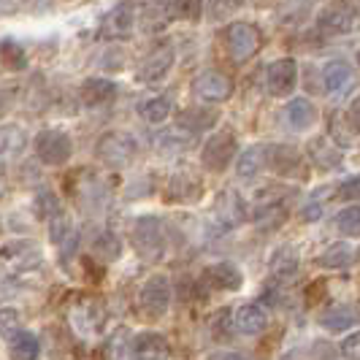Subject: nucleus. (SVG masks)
Masks as SVG:
<instances>
[{"mask_svg":"<svg viewBox=\"0 0 360 360\" xmlns=\"http://www.w3.org/2000/svg\"><path fill=\"white\" fill-rule=\"evenodd\" d=\"M133 247L144 260H160L165 252V228L158 217H139L136 219Z\"/></svg>","mask_w":360,"mask_h":360,"instance_id":"1","label":"nucleus"},{"mask_svg":"<svg viewBox=\"0 0 360 360\" xmlns=\"http://www.w3.org/2000/svg\"><path fill=\"white\" fill-rule=\"evenodd\" d=\"M136 152H139V144L127 133H106L95 146L98 160L103 162L106 168H125V165L136 160Z\"/></svg>","mask_w":360,"mask_h":360,"instance_id":"2","label":"nucleus"},{"mask_svg":"<svg viewBox=\"0 0 360 360\" xmlns=\"http://www.w3.org/2000/svg\"><path fill=\"white\" fill-rule=\"evenodd\" d=\"M33 149L44 165H65L73 155V141L63 130H41L33 141Z\"/></svg>","mask_w":360,"mask_h":360,"instance_id":"3","label":"nucleus"},{"mask_svg":"<svg viewBox=\"0 0 360 360\" xmlns=\"http://www.w3.org/2000/svg\"><path fill=\"white\" fill-rule=\"evenodd\" d=\"M238 152V141L231 130H219L214 133L206 144H203V152H200V160L209 171H225L231 162H233V155Z\"/></svg>","mask_w":360,"mask_h":360,"instance_id":"4","label":"nucleus"},{"mask_svg":"<svg viewBox=\"0 0 360 360\" xmlns=\"http://www.w3.org/2000/svg\"><path fill=\"white\" fill-rule=\"evenodd\" d=\"M171 298H174V292H171L168 276H152V279H146V285L139 292V309H141V314L158 320L168 311Z\"/></svg>","mask_w":360,"mask_h":360,"instance_id":"5","label":"nucleus"},{"mask_svg":"<svg viewBox=\"0 0 360 360\" xmlns=\"http://www.w3.org/2000/svg\"><path fill=\"white\" fill-rule=\"evenodd\" d=\"M174 60H176V52H174V46L168 41L152 46L149 54L144 57V63H141V68H139V82H144V84L162 82L168 76V71L174 68Z\"/></svg>","mask_w":360,"mask_h":360,"instance_id":"6","label":"nucleus"},{"mask_svg":"<svg viewBox=\"0 0 360 360\" xmlns=\"http://www.w3.org/2000/svg\"><path fill=\"white\" fill-rule=\"evenodd\" d=\"M228 52L233 57L236 63H244L247 57H252L257 49H260V44H263V36H260V30L250 25V22H233L231 27H228Z\"/></svg>","mask_w":360,"mask_h":360,"instance_id":"7","label":"nucleus"},{"mask_svg":"<svg viewBox=\"0 0 360 360\" xmlns=\"http://www.w3.org/2000/svg\"><path fill=\"white\" fill-rule=\"evenodd\" d=\"M71 323L76 328V333L79 336H84V339H95L101 330H103V323H106V309L101 301H79L71 311Z\"/></svg>","mask_w":360,"mask_h":360,"instance_id":"8","label":"nucleus"},{"mask_svg":"<svg viewBox=\"0 0 360 360\" xmlns=\"http://www.w3.org/2000/svg\"><path fill=\"white\" fill-rule=\"evenodd\" d=\"M266 168L279 176H301L304 174V155L290 144L266 146Z\"/></svg>","mask_w":360,"mask_h":360,"instance_id":"9","label":"nucleus"},{"mask_svg":"<svg viewBox=\"0 0 360 360\" xmlns=\"http://www.w3.org/2000/svg\"><path fill=\"white\" fill-rule=\"evenodd\" d=\"M295 82H298V63L292 57H282L271 63L266 71V87L274 98H288L295 90Z\"/></svg>","mask_w":360,"mask_h":360,"instance_id":"10","label":"nucleus"},{"mask_svg":"<svg viewBox=\"0 0 360 360\" xmlns=\"http://www.w3.org/2000/svg\"><path fill=\"white\" fill-rule=\"evenodd\" d=\"M355 19H358L355 3L352 0H336L328 8H323V14H320V30L333 33V36L349 33L355 27Z\"/></svg>","mask_w":360,"mask_h":360,"instance_id":"11","label":"nucleus"},{"mask_svg":"<svg viewBox=\"0 0 360 360\" xmlns=\"http://www.w3.org/2000/svg\"><path fill=\"white\" fill-rule=\"evenodd\" d=\"M193 90H195V95H198L200 101H206V103H222V101L231 98L233 84H231V79L222 71H203L195 76Z\"/></svg>","mask_w":360,"mask_h":360,"instance_id":"12","label":"nucleus"},{"mask_svg":"<svg viewBox=\"0 0 360 360\" xmlns=\"http://www.w3.org/2000/svg\"><path fill=\"white\" fill-rule=\"evenodd\" d=\"M136 19H139L136 17V3H122V6H117L114 11L106 14L103 25H101V33L108 38H125L133 30Z\"/></svg>","mask_w":360,"mask_h":360,"instance_id":"13","label":"nucleus"},{"mask_svg":"<svg viewBox=\"0 0 360 360\" xmlns=\"http://www.w3.org/2000/svg\"><path fill=\"white\" fill-rule=\"evenodd\" d=\"M217 219H219L225 228H238V225L247 219L244 198H241L236 190H225V193L217 198Z\"/></svg>","mask_w":360,"mask_h":360,"instance_id":"14","label":"nucleus"},{"mask_svg":"<svg viewBox=\"0 0 360 360\" xmlns=\"http://www.w3.org/2000/svg\"><path fill=\"white\" fill-rule=\"evenodd\" d=\"M233 325L236 330L244 333V336H257L269 325V311L260 307V304H247V307H241L233 314Z\"/></svg>","mask_w":360,"mask_h":360,"instance_id":"15","label":"nucleus"},{"mask_svg":"<svg viewBox=\"0 0 360 360\" xmlns=\"http://www.w3.org/2000/svg\"><path fill=\"white\" fill-rule=\"evenodd\" d=\"M355 82V68L347 60H330L323 68V87L328 92H344Z\"/></svg>","mask_w":360,"mask_h":360,"instance_id":"16","label":"nucleus"},{"mask_svg":"<svg viewBox=\"0 0 360 360\" xmlns=\"http://www.w3.org/2000/svg\"><path fill=\"white\" fill-rule=\"evenodd\" d=\"M206 282L217 290H228V292H233L244 285V274L238 266L233 263H214V266H209L206 269Z\"/></svg>","mask_w":360,"mask_h":360,"instance_id":"17","label":"nucleus"},{"mask_svg":"<svg viewBox=\"0 0 360 360\" xmlns=\"http://www.w3.org/2000/svg\"><path fill=\"white\" fill-rule=\"evenodd\" d=\"M358 260V250L347 241H339V244H330L320 257H317V266L320 269H330V271H342L349 269L352 263Z\"/></svg>","mask_w":360,"mask_h":360,"instance_id":"18","label":"nucleus"},{"mask_svg":"<svg viewBox=\"0 0 360 360\" xmlns=\"http://www.w3.org/2000/svg\"><path fill=\"white\" fill-rule=\"evenodd\" d=\"M133 355L141 360L171 358V347H168L165 336H160V333H139L136 342H133Z\"/></svg>","mask_w":360,"mask_h":360,"instance_id":"19","label":"nucleus"},{"mask_svg":"<svg viewBox=\"0 0 360 360\" xmlns=\"http://www.w3.org/2000/svg\"><path fill=\"white\" fill-rule=\"evenodd\" d=\"M320 323H323V328H325V330H330V333L349 330V328H355V323H358V309L352 307V304H339V307H330V309H325V311H323Z\"/></svg>","mask_w":360,"mask_h":360,"instance_id":"20","label":"nucleus"},{"mask_svg":"<svg viewBox=\"0 0 360 360\" xmlns=\"http://www.w3.org/2000/svg\"><path fill=\"white\" fill-rule=\"evenodd\" d=\"M285 120L292 130H309L317 120V108L309 98H292L285 108Z\"/></svg>","mask_w":360,"mask_h":360,"instance_id":"21","label":"nucleus"},{"mask_svg":"<svg viewBox=\"0 0 360 360\" xmlns=\"http://www.w3.org/2000/svg\"><path fill=\"white\" fill-rule=\"evenodd\" d=\"M217 120H219V114H217L214 108H187L184 114H179V125L176 127L184 130V133H190V139H193L200 130H209Z\"/></svg>","mask_w":360,"mask_h":360,"instance_id":"22","label":"nucleus"},{"mask_svg":"<svg viewBox=\"0 0 360 360\" xmlns=\"http://www.w3.org/2000/svg\"><path fill=\"white\" fill-rule=\"evenodd\" d=\"M309 155H311V160L317 162L323 171H336V168H342V149L339 146H330L325 139H314L311 144H309Z\"/></svg>","mask_w":360,"mask_h":360,"instance_id":"23","label":"nucleus"},{"mask_svg":"<svg viewBox=\"0 0 360 360\" xmlns=\"http://www.w3.org/2000/svg\"><path fill=\"white\" fill-rule=\"evenodd\" d=\"M200 195V179L195 174H176L168 181V198L171 200H195Z\"/></svg>","mask_w":360,"mask_h":360,"instance_id":"24","label":"nucleus"},{"mask_svg":"<svg viewBox=\"0 0 360 360\" xmlns=\"http://www.w3.org/2000/svg\"><path fill=\"white\" fill-rule=\"evenodd\" d=\"M114 95H117V87H114V82H108V79H87L84 87H82V98H84L90 106L111 103Z\"/></svg>","mask_w":360,"mask_h":360,"instance_id":"25","label":"nucleus"},{"mask_svg":"<svg viewBox=\"0 0 360 360\" xmlns=\"http://www.w3.org/2000/svg\"><path fill=\"white\" fill-rule=\"evenodd\" d=\"M263 168H266V146H250V149L238 158V162H236V174H238L241 179H252Z\"/></svg>","mask_w":360,"mask_h":360,"instance_id":"26","label":"nucleus"},{"mask_svg":"<svg viewBox=\"0 0 360 360\" xmlns=\"http://www.w3.org/2000/svg\"><path fill=\"white\" fill-rule=\"evenodd\" d=\"M171 111H174V103H171V98H165V95H155V98H146V101L139 103V114L144 117L146 122H152V125L165 122Z\"/></svg>","mask_w":360,"mask_h":360,"instance_id":"27","label":"nucleus"},{"mask_svg":"<svg viewBox=\"0 0 360 360\" xmlns=\"http://www.w3.org/2000/svg\"><path fill=\"white\" fill-rule=\"evenodd\" d=\"M25 144H27V136H25L22 127L17 125L0 127V158H19Z\"/></svg>","mask_w":360,"mask_h":360,"instance_id":"28","label":"nucleus"},{"mask_svg":"<svg viewBox=\"0 0 360 360\" xmlns=\"http://www.w3.org/2000/svg\"><path fill=\"white\" fill-rule=\"evenodd\" d=\"M330 136H333L339 149H352L358 144V127H352V122H347L344 114H339V111L330 117Z\"/></svg>","mask_w":360,"mask_h":360,"instance_id":"29","label":"nucleus"},{"mask_svg":"<svg viewBox=\"0 0 360 360\" xmlns=\"http://www.w3.org/2000/svg\"><path fill=\"white\" fill-rule=\"evenodd\" d=\"M295 271H298V255L292 252L290 247H282L279 252H274V257H271V274L276 279H288Z\"/></svg>","mask_w":360,"mask_h":360,"instance_id":"30","label":"nucleus"},{"mask_svg":"<svg viewBox=\"0 0 360 360\" xmlns=\"http://www.w3.org/2000/svg\"><path fill=\"white\" fill-rule=\"evenodd\" d=\"M11 352L17 358H38L41 342H38V336H33L30 330H17V333H11Z\"/></svg>","mask_w":360,"mask_h":360,"instance_id":"31","label":"nucleus"},{"mask_svg":"<svg viewBox=\"0 0 360 360\" xmlns=\"http://www.w3.org/2000/svg\"><path fill=\"white\" fill-rule=\"evenodd\" d=\"M92 255H98L101 260H117L120 257V238L114 233H108V231H103L92 241Z\"/></svg>","mask_w":360,"mask_h":360,"instance_id":"32","label":"nucleus"},{"mask_svg":"<svg viewBox=\"0 0 360 360\" xmlns=\"http://www.w3.org/2000/svg\"><path fill=\"white\" fill-rule=\"evenodd\" d=\"M336 225H339V231H342L347 238H358L360 236V209L358 206H347L342 209V214L336 219Z\"/></svg>","mask_w":360,"mask_h":360,"instance_id":"33","label":"nucleus"},{"mask_svg":"<svg viewBox=\"0 0 360 360\" xmlns=\"http://www.w3.org/2000/svg\"><path fill=\"white\" fill-rule=\"evenodd\" d=\"M171 11H174V17L195 22L203 14V0H171Z\"/></svg>","mask_w":360,"mask_h":360,"instance_id":"34","label":"nucleus"},{"mask_svg":"<svg viewBox=\"0 0 360 360\" xmlns=\"http://www.w3.org/2000/svg\"><path fill=\"white\" fill-rule=\"evenodd\" d=\"M0 57L8 68H25V52L19 49L14 41H3L0 44Z\"/></svg>","mask_w":360,"mask_h":360,"instance_id":"35","label":"nucleus"},{"mask_svg":"<svg viewBox=\"0 0 360 360\" xmlns=\"http://www.w3.org/2000/svg\"><path fill=\"white\" fill-rule=\"evenodd\" d=\"M238 8V0H212V19H225Z\"/></svg>","mask_w":360,"mask_h":360,"instance_id":"36","label":"nucleus"},{"mask_svg":"<svg viewBox=\"0 0 360 360\" xmlns=\"http://www.w3.org/2000/svg\"><path fill=\"white\" fill-rule=\"evenodd\" d=\"M336 193H339V198L342 200H355L358 198V176H349L347 181H342Z\"/></svg>","mask_w":360,"mask_h":360,"instance_id":"37","label":"nucleus"},{"mask_svg":"<svg viewBox=\"0 0 360 360\" xmlns=\"http://www.w3.org/2000/svg\"><path fill=\"white\" fill-rule=\"evenodd\" d=\"M358 344H360L358 333H349V336H347V339L342 342V355H344V358L358 360Z\"/></svg>","mask_w":360,"mask_h":360,"instance_id":"38","label":"nucleus"},{"mask_svg":"<svg viewBox=\"0 0 360 360\" xmlns=\"http://www.w3.org/2000/svg\"><path fill=\"white\" fill-rule=\"evenodd\" d=\"M19 323V311L17 309H0V328L11 330Z\"/></svg>","mask_w":360,"mask_h":360,"instance_id":"39","label":"nucleus"},{"mask_svg":"<svg viewBox=\"0 0 360 360\" xmlns=\"http://www.w3.org/2000/svg\"><path fill=\"white\" fill-rule=\"evenodd\" d=\"M304 219H307V222H311V219H317V217H323V200H320V203H317V198L311 200V203H309L307 209H304Z\"/></svg>","mask_w":360,"mask_h":360,"instance_id":"40","label":"nucleus"},{"mask_svg":"<svg viewBox=\"0 0 360 360\" xmlns=\"http://www.w3.org/2000/svg\"><path fill=\"white\" fill-rule=\"evenodd\" d=\"M314 355H323V358H330V355H336V352H333V349H328V347H325V344H314Z\"/></svg>","mask_w":360,"mask_h":360,"instance_id":"41","label":"nucleus"},{"mask_svg":"<svg viewBox=\"0 0 360 360\" xmlns=\"http://www.w3.org/2000/svg\"><path fill=\"white\" fill-rule=\"evenodd\" d=\"M209 358H244L241 352H212Z\"/></svg>","mask_w":360,"mask_h":360,"instance_id":"42","label":"nucleus"},{"mask_svg":"<svg viewBox=\"0 0 360 360\" xmlns=\"http://www.w3.org/2000/svg\"><path fill=\"white\" fill-rule=\"evenodd\" d=\"M0 231H3V225H0Z\"/></svg>","mask_w":360,"mask_h":360,"instance_id":"43","label":"nucleus"}]
</instances>
